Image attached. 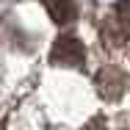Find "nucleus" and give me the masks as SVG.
Returning <instances> with one entry per match:
<instances>
[{
  "label": "nucleus",
  "instance_id": "obj_1",
  "mask_svg": "<svg viewBox=\"0 0 130 130\" xmlns=\"http://www.w3.org/2000/svg\"><path fill=\"white\" fill-rule=\"evenodd\" d=\"M86 58V50L75 36H61L55 44H53V61L55 64H64V67H78L80 61Z\"/></svg>",
  "mask_w": 130,
  "mask_h": 130
},
{
  "label": "nucleus",
  "instance_id": "obj_2",
  "mask_svg": "<svg viewBox=\"0 0 130 130\" xmlns=\"http://www.w3.org/2000/svg\"><path fill=\"white\" fill-rule=\"evenodd\" d=\"M47 8H50L53 20H55L58 25L75 20V3H72V0H47Z\"/></svg>",
  "mask_w": 130,
  "mask_h": 130
},
{
  "label": "nucleus",
  "instance_id": "obj_3",
  "mask_svg": "<svg viewBox=\"0 0 130 130\" xmlns=\"http://www.w3.org/2000/svg\"><path fill=\"white\" fill-rule=\"evenodd\" d=\"M119 14H122L125 22H130V0H122V3H119Z\"/></svg>",
  "mask_w": 130,
  "mask_h": 130
},
{
  "label": "nucleus",
  "instance_id": "obj_4",
  "mask_svg": "<svg viewBox=\"0 0 130 130\" xmlns=\"http://www.w3.org/2000/svg\"><path fill=\"white\" fill-rule=\"evenodd\" d=\"M86 130H105V127H103V122H100V119H94V122H91Z\"/></svg>",
  "mask_w": 130,
  "mask_h": 130
}]
</instances>
